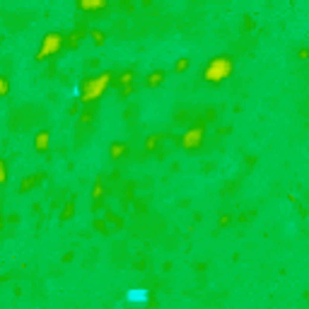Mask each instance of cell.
I'll return each instance as SVG.
<instances>
[{"instance_id":"1","label":"cell","mask_w":309,"mask_h":309,"mask_svg":"<svg viewBox=\"0 0 309 309\" xmlns=\"http://www.w3.org/2000/svg\"><path fill=\"white\" fill-rule=\"evenodd\" d=\"M145 297V292H131L128 295V300H142Z\"/></svg>"}]
</instances>
